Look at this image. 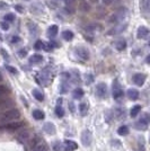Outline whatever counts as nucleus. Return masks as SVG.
<instances>
[{"mask_svg":"<svg viewBox=\"0 0 150 151\" xmlns=\"http://www.w3.org/2000/svg\"><path fill=\"white\" fill-rule=\"evenodd\" d=\"M19 116H20V113H19L18 109H15V108L8 109L7 112L1 114V116H0V123H4V124L10 123V122H14L15 120L19 119Z\"/></svg>","mask_w":150,"mask_h":151,"instance_id":"nucleus-1","label":"nucleus"},{"mask_svg":"<svg viewBox=\"0 0 150 151\" xmlns=\"http://www.w3.org/2000/svg\"><path fill=\"white\" fill-rule=\"evenodd\" d=\"M126 16H128V9L126 8H120L116 13L113 14L112 16H110L108 23L110 24H119L120 22H122Z\"/></svg>","mask_w":150,"mask_h":151,"instance_id":"nucleus-2","label":"nucleus"},{"mask_svg":"<svg viewBox=\"0 0 150 151\" xmlns=\"http://www.w3.org/2000/svg\"><path fill=\"white\" fill-rule=\"evenodd\" d=\"M24 123L23 122H10V123H7L4 125L0 126V131H8V132H14V131H17L20 127H23Z\"/></svg>","mask_w":150,"mask_h":151,"instance_id":"nucleus-3","label":"nucleus"},{"mask_svg":"<svg viewBox=\"0 0 150 151\" xmlns=\"http://www.w3.org/2000/svg\"><path fill=\"white\" fill-rule=\"evenodd\" d=\"M80 138H81L82 145H85V147H88V145H90V143H92V139H93L90 131H88V130H85V131H82L81 137H80Z\"/></svg>","mask_w":150,"mask_h":151,"instance_id":"nucleus-4","label":"nucleus"},{"mask_svg":"<svg viewBox=\"0 0 150 151\" xmlns=\"http://www.w3.org/2000/svg\"><path fill=\"white\" fill-rule=\"evenodd\" d=\"M96 94L100 98H104L107 94V87L104 82H100L96 87Z\"/></svg>","mask_w":150,"mask_h":151,"instance_id":"nucleus-5","label":"nucleus"},{"mask_svg":"<svg viewBox=\"0 0 150 151\" xmlns=\"http://www.w3.org/2000/svg\"><path fill=\"white\" fill-rule=\"evenodd\" d=\"M62 147L66 151H75V150H77L78 145L76 143L75 141H72V140H66V141L63 142Z\"/></svg>","mask_w":150,"mask_h":151,"instance_id":"nucleus-6","label":"nucleus"},{"mask_svg":"<svg viewBox=\"0 0 150 151\" xmlns=\"http://www.w3.org/2000/svg\"><path fill=\"white\" fill-rule=\"evenodd\" d=\"M122 96H123V90L120 87L119 82L114 81V86H113V97H114L115 99H119Z\"/></svg>","mask_w":150,"mask_h":151,"instance_id":"nucleus-7","label":"nucleus"},{"mask_svg":"<svg viewBox=\"0 0 150 151\" xmlns=\"http://www.w3.org/2000/svg\"><path fill=\"white\" fill-rule=\"evenodd\" d=\"M28 138H30V132L27 130H23V131L18 132L17 137H16V140L18 141L19 143H25L26 141L28 140Z\"/></svg>","mask_w":150,"mask_h":151,"instance_id":"nucleus-8","label":"nucleus"},{"mask_svg":"<svg viewBox=\"0 0 150 151\" xmlns=\"http://www.w3.org/2000/svg\"><path fill=\"white\" fill-rule=\"evenodd\" d=\"M76 54H77V57L82 59V60H88L89 59V52L85 47H78L76 50Z\"/></svg>","mask_w":150,"mask_h":151,"instance_id":"nucleus-9","label":"nucleus"},{"mask_svg":"<svg viewBox=\"0 0 150 151\" xmlns=\"http://www.w3.org/2000/svg\"><path fill=\"white\" fill-rule=\"evenodd\" d=\"M144 81H146V76L144 73H136L133 76V82L137 86H144Z\"/></svg>","mask_w":150,"mask_h":151,"instance_id":"nucleus-10","label":"nucleus"},{"mask_svg":"<svg viewBox=\"0 0 150 151\" xmlns=\"http://www.w3.org/2000/svg\"><path fill=\"white\" fill-rule=\"evenodd\" d=\"M13 105H14V101L12 99H0V111L8 109V108L13 107Z\"/></svg>","mask_w":150,"mask_h":151,"instance_id":"nucleus-11","label":"nucleus"},{"mask_svg":"<svg viewBox=\"0 0 150 151\" xmlns=\"http://www.w3.org/2000/svg\"><path fill=\"white\" fill-rule=\"evenodd\" d=\"M148 34H149V29H148L147 27H144V26H140V27L138 28L137 37L138 38H144Z\"/></svg>","mask_w":150,"mask_h":151,"instance_id":"nucleus-12","label":"nucleus"},{"mask_svg":"<svg viewBox=\"0 0 150 151\" xmlns=\"http://www.w3.org/2000/svg\"><path fill=\"white\" fill-rule=\"evenodd\" d=\"M85 29H86L87 32L93 33V32L102 31V29H103V26L100 25V24H96V23H94V24H89V25H87L86 27H85Z\"/></svg>","mask_w":150,"mask_h":151,"instance_id":"nucleus-13","label":"nucleus"},{"mask_svg":"<svg viewBox=\"0 0 150 151\" xmlns=\"http://www.w3.org/2000/svg\"><path fill=\"white\" fill-rule=\"evenodd\" d=\"M43 130L49 134H53V133H56V126L50 122H48L43 125Z\"/></svg>","mask_w":150,"mask_h":151,"instance_id":"nucleus-14","label":"nucleus"},{"mask_svg":"<svg viewBox=\"0 0 150 151\" xmlns=\"http://www.w3.org/2000/svg\"><path fill=\"white\" fill-rule=\"evenodd\" d=\"M126 94H128V97H129L131 101H136V99L139 98V91H138L137 89H133V88L129 89Z\"/></svg>","mask_w":150,"mask_h":151,"instance_id":"nucleus-15","label":"nucleus"},{"mask_svg":"<svg viewBox=\"0 0 150 151\" xmlns=\"http://www.w3.org/2000/svg\"><path fill=\"white\" fill-rule=\"evenodd\" d=\"M115 47H116V50L119 51H123L126 47V42H125V40L123 38H121V40H118L116 42H115Z\"/></svg>","mask_w":150,"mask_h":151,"instance_id":"nucleus-16","label":"nucleus"},{"mask_svg":"<svg viewBox=\"0 0 150 151\" xmlns=\"http://www.w3.org/2000/svg\"><path fill=\"white\" fill-rule=\"evenodd\" d=\"M44 116H45V115H44V113L41 109H35V111H33V117H34L35 120H38V121L43 120Z\"/></svg>","mask_w":150,"mask_h":151,"instance_id":"nucleus-17","label":"nucleus"},{"mask_svg":"<svg viewBox=\"0 0 150 151\" xmlns=\"http://www.w3.org/2000/svg\"><path fill=\"white\" fill-rule=\"evenodd\" d=\"M58 26L56 25H52L50 26V28L48 29V35H49V37H54L56 34H58Z\"/></svg>","mask_w":150,"mask_h":151,"instance_id":"nucleus-18","label":"nucleus"},{"mask_svg":"<svg viewBox=\"0 0 150 151\" xmlns=\"http://www.w3.org/2000/svg\"><path fill=\"white\" fill-rule=\"evenodd\" d=\"M141 9L144 13H148L150 10V0H142L141 1Z\"/></svg>","mask_w":150,"mask_h":151,"instance_id":"nucleus-19","label":"nucleus"},{"mask_svg":"<svg viewBox=\"0 0 150 151\" xmlns=\"http://www.w3.org/2000/svg\"><path fill=\"white\" fill-rule=\"evenodd\" d=\"M140 111H141V106H140V105H136V106L132 107L131 112H130V115H131V117H136L138 114L140 113Z\"/></svg>","mask_w":150,"mask_h":151,"instance_id":"nucleus-20","label":"nucleus"},{"mask_svg":"<svg viewBox=\"0 0 150 151\" xmlns=\"http://www.w3.org/2000/svg\"><path fill=\"white\" fill-rule=\"evenodd\" d=\"M88 112V105L87 103H81L80 105H79V113L81 114V115H86Z\"/></svg>","mask_w":150,"mask_h":151,"instance_id":"nucleus-21","label":"nucleus"},{"mask_svg":"<svg viewBox=\"0 0 150 151\" xmlns=\"http://www.w3.org/2000/svg\"><path fill=\"white\" fill-rule=\"evenodd\" d=\"M72 94H74V97H75L76 99H80L84 96V90L81 88H76Z\"/></svg>","mask_w":150,"mask_h":151,"instance_id":"nucleus-22","label":"nucleus"},{"mask_svg":"<svg viewBox=\"0 0 150 151\" xmlns=\"http://www.w3.org/2000/svg\"><path fill=\"white\" fill-rule=\"evenodd\" d=\"M62 37L66 40V41H71L72 37H74V33L71 31H64L62 33Z\"/></svg>","mask_w":150,"mask_h":151,"instance_id":"nucleus-23","label":"nucleus"},{"mask_svg":"<svg viewBox=\"0 0 150 151\" xmlns=\"http://www.w3.org/2000/svg\"><path fill=\"white\" fill-rule=\"evenodd\" d=\"M33 96H34V97L40 101H42L44 99L43 94H42L40 90H38V89H34V90H33Z\"/></svg>","mask_w":150,"mask_h":151,"instance_id":"nucleus-24","label":"nucleus"},{"mask_svg":"<svg viewBox=\"0 0 150 151\" xmlns=\"http://www.w3.org/2000/svg\"><path fill=\"white\" fill-rule=\"evenodd\" d=\"M118 133H119L120 135H126V134L129 133V127L126 125L120 126L119 130H118Z\"/></svg>","mask_w":150,"mask_h":151,"instance_id":"nucleus-25","label":"nucleus"},{"mask_svg":"<svg viewBox=\"0 0 150 151\" xmlns=\"http://www.w3.org/2000/svg\"><path fill=\"white\" fill-rule=\"evenodd\" d=\"M139 121H140L141 123L146 124V125H148V124L150 123V114H148V113L144 114V116H142Z\"/></svg>","mask_w":150,"mask_h":151,"instance_id":"nucleus-26","label":"nucleus"},{"mask_svg":"<svg viewBox=\"0 0 150 151\" xmlns=\"http://www.w3.org/2000/svg\"><path fill=\"white\" fill-rule=\"evenodd\" d=\"M42 60H43V58L41 57V55H38V54L32 55L31 59H30V61H31L32 63H40V62H42Z\"/></svg>","mask_w":150,"mask_h":151,"instance_id":"nucleus-27","label":"nucleus"},{"mask_svg":"<svg viewBox=\"0 0 150 151\" xmlns=\"http://www.w3.org/2000/svg\"><path fill=\"white\" fill-rule=\"evenodd\" d=\"M79 8H80V10H81V12H84V13H87V12H89V10H90V5H89L88 2H82V4H80Z\"/></svg>","mask_w":150,"mask_h":151,"instance_id":"nucleus-28","label":"nucleus"},{"mask_svg":"<svg viewBox=\"0 0 150 151\" xmlns=\"http://www.w3.org/2000/svg\"><path fill=\"white\" fill-rule=\"evenodd\" d=\"M56 114L58 117H62L63 115H64V112H63V108L60 105H58L56 107Z\"/></svg>","mask_w":150,"mask_h":151,"instance_id":"nucleus-29","label":"nucleus"},{"mask_svg":"<svg viewBox=\"0 0 150 151\" xmlns=\"http://www.w3.org/2000/svg\"><path fill=\"white\" fill-rule=\"evenodd\" d=\"M7 93H8V88H7L6 86L1 85V86H0V99H2L4 96H5Z\"/></svg>","mask_w":150,"mask_h":151,"instance_id":"nucleus-30","label":"nucleus"},{"mask_svg":"<svg viewBox=\"0 0 150 151\" xmlns=\"http://www.w3.org/2000/svg\"><path fill=\"white\" fill-rule=\"evenodd\" d=\"M34 47L36 49V50H42V49H44V44L42 41H38L36 43H35V45H34Z\"/></svg>","mask_w":150,"mask_h":151,"instance_id":"nucleus-31","label":"nucleus"},{"mask_svg":"<svg viewBox=\"0 0 150 151\" xmlns=\"http://www.w3.org/2000/svg\"><path fill=\"white\" fill-rule=\"evenodd\" d=\"M14 19H15V16H14L13 14H7V15H5V20H6L7 23L8 22H14Z\"/></svg>","mask_w":150,"mask_h":151,"instance_id":"nucleus-32","label":"nucleus"},{"mask_svg":"<svg viewBox=\"0 0 150 151\" xmlns=\"http://www.w3.org/2000/svg\"><path fill=\"white\" fill-rule=\"evenodd\" d=\"M46 150V145H38L35 147V149H34V151H45Z\"/></svg>","mask_w":150,"mask_h":151,"instance_id":"nucleus-33","label":"nucleus"},{"mask_svg":"<svg viewBox=\"0 0 150 151\" xmlns=\"http://www.w3.org/2000/svg\"><path fill=\"white\" fill-rule=\"evenodd\" d=\"M0 26H1V28L5 29V31H7V29L9 28V25H8L7 22H1V23H0Z\"/></svg>","mask_w":150,"mask_h":151,"instance_id":"nucleus-34","label":"nucleus"},{"mask_svg":"<svg viewBox=\"0 0 150 151\" xmlns=\"http://www.w3.org/2000/svg\"><path fill=\"white\" fill-rule=\"evenodd\" d=\"M30 28H31L32 31H31V33L32 34H34V33H35V34H36V33H38V27H36V26L35 25H33V24H30Z\"/></svg>","mask_w":150,"mask_h":151,"instance_id":"nucleus-35","label":"nucleus"},{"mask_svg":"<svg viewBox=\"0 0 150 151\" xmlns=\"http://www.w3.org/2000/svg\"><path fill=\"white\" fill-rule=\"evenodd\" d=\"M6 68H7V70H8V71H10V72H12V73H14V75H16V73H17V70L14 69L13 67H10V65H7Z\"/></svg>","mask_w":150,"mask_h":151,"instance_id":"nucleus-36","label":"nucleus"},{"mask_svg":"<svg viewBox=\"0 0 150 151\" xmlns=\"http://www.w3.org/2000/svg\"><path fill=\"white\" fill-rule=\"evenodd\" d=\"M64 2L67 4V6L72 7L74 6V4H75V0H64Z\"/></svg>","mask_w":150,"mask_h":151,"instance_id":"nucleus-37","label":"nucleus"},{"mask_svg":"<svg viewBox=\"0 0 150 151\" xmlns=\"http://www.w3.org/2000/svg\"><path fill=\"white\" fill-rule=\"evenodd\" d=\"M64 10H66V12H68V14H74V13H75V9H74L72 7H69V6L67 7Z\"/></svg>","mask_w":150,"mask_h":151,"instance_id":"nucleus-38","label":"nucleus"},{"mask_svg":"<svg viewBox=\"0 0 150 151\" xmlns=\"http://www.w3.org/2000/svg\"><path fill=\"white\" fill-rule=\"evenodd\" d=\"M114 0H103V4L105 5V6H108V5H111Z\"/></svg>","mask_w":150,"mask_h":151,"instance_id":"nucleus-39","label":"nucleus"},{"mask_svg":"<svg viewBox=\"0 0 150 151\" xmlns=\"http://www.w3.org/2000/svg\"><path fill=\"white\" fill-rule=\"evenodd\" d=\"M53 149H54L56 151H59V149H60V143H59V142H56V145H53Z\"/></svg>","mask_w":150,"mask_h":151,"instance_id":"nucleus-40","label":"nucleus"},{"mask_svg":"<svg viewBox=\"0 0 150 151\" xmlns=\"http://www.w3.org/2000/svg\"><path fill=\"white\" fill-rule=\"evenodd\" d=\"M19 40H20V38H19L18 36H14L13 40H12V42H13V43H16V42H19Z\"/></svg>","mask_w":150,"mask_h":151,"instance_id":"nucleus-41","label":"nucleus"},{"mask_svg":"<svg viewBox=\"0 0 150 151\" xmlns=\"http://www.w3.org/2000/svg\"><path fill=\"white\" fill-rule=\"evenodd\" d=\"M26 53H27V52H26L25 50H22V51H19V54H20V55H22V57H25V55H26Z\"/></svg>","mask_w":150,"mask_h":151,"instance_id":"nucleus-42","label":"nucleus"},{"mask_svg":"<svg viewBox=\"0 0 150 151\" xmlns=\"http://www.w3.org/2000/svg\"><path fill=\"white\" fill-rule=\"evenodd\" d=\"M1 53L4 54V57H5V59H8V58H9V57H8V55H7V54H6V52H5V51H4V50L1 51Z\"/></svg>","mask_w":150,"mask_h":151,"instance_id":"nucleus-43","label":"nucleus"},{"mask_svg":"<svg viewBox=\"0 0 150 151\" xmlns=\"http://www.w3.org/2000/svg\"><path fill=\"white\" fill-rule=\"evenodd\" d=\"M146 61H147V63H149V64H150V54L148 55V57H147V59H146Z\"/></svg>","mask_w":150,"mask_h":151,"instance_id":"nucleus-44","label":"nucleus"},{"mask_svg":"<svg viewBox=\"0 0 150 151\" xmlns=\"http://www.w3.org/2000/svg\"><path fill=\"white\" fill-rule=\"evenodd\" d=\"M92 2H98V0H90Z\"/></svg>","mask_w":150,"mask_h":151,"instance_id":"nucleus-45","label":"nucleus"},{"mask_svg":"<svg viewBox=\"0 0 150 151\" xmlns=\"http://www.w3.org/2000/svg\"><path fill=\"white\" fill-rule=\"evenodd\" d=\"M0 80H1V75H0Z\"/></svg>","mask_w":150,"mask_h":151,"instance_id":"nucleus-46","label":"nucleus"},{"mask_svg":"<svg viewBox=\"0 0 150 151\" xmlns=\"http://www.w3.org/2000/svg\"><path fill=\"white\" fill-rule=\"evenodd\" d=\"M149 46H150V40H149Z\"/></svg>","mask_w":150,"mask_h":151,"instance_id":"nucleus-47","label":"nucleus"}]
</instances>
